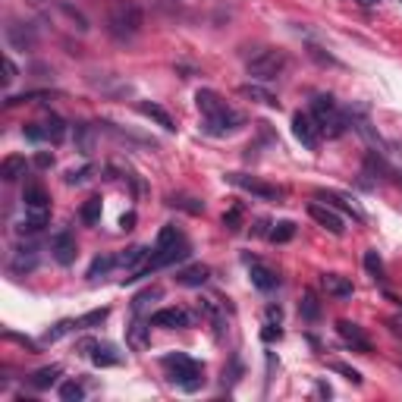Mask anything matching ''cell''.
I'll return each instance as SVG.
<instances>
[{"instance_id":"cell-1","label":"cell","mask_w":402,"mask_h":402,"mask_svg":"<svg viewBox=\"0 0 402 402\" xmlns=\"http://www.w3.org/2000/svg\"><path fill=\"white\" fill-rule=\"evenodd\" d=\"M195 104H199V110H201L204 132H211V136H233V132L242 126V114L233 110L217 91L201 89L199 94H195Z\"/></svg>"},{"instance_id":"cell-2","label":"cell","mask_w":402,"mask_h":402,"mask_svg":"<svg viewBox=\"0 0 402 402\" xmlns=\"http://www.w3.org/2000/svg\"><path fill=\"white\" fill-rule=\"evenodd\" d=\"M145 26V13L136 0H114L107 10V35L116 41H132Z\"/></svg>"},{"instance_id":"cell-3","label":"cell","mask_w":402,"mask_h":402,"mask_svg":"<svg viewBox=\"0 0 402 402\" xmlns=\"http://www.w3.org/2000/svg\"><path fill=\"white\" fill-rule=\"evenodd\" d=\"M161 365L170 371V381L176 383V387H183L186 393H195V390H199L201 383H204V368H201L195 358L183 356V352H173V356H164Z\"/></svg>"},{"instance_id":"cell-4","label":"cell","mask_w":402,"mask_h":402,"mask_svg":"<svg viewBox=\"0 0 402 402\" xmlns=\"http://www.w3.org/2000/svg\"><path fill=\"white\" fill-rule=\"evenodd\" d=\"M311 116L318 120L321 132H324L327 139H336L346 132V114H340V107H336V101L330 98V94H314L311 98Z\"/></svg>"},{"instance_id":"cell-5","label":"cell","mask_w":402,"mask_h":402,"mask_svg":"<svg viewBox=\"0 0 402 402\" xmlns=\"http://www.w3.org/2000/svg\"><path fill=\"white\" fill-rule=\"evenodd\" d=\"M246 69L255 82H273V79H280V73L286 69V54L283 51H258L255 57L248 60Z\"/></svg>"},{"instance_id":"cell-6","label":"cell","mask_w":402,"mask_h":402,"mask_svg":"<svg viewBox=\"0 0 402 402\" xmlns=\"http://www.w3.org/2000/svg\"><path fill=\"white\" fill-rule=\"evenodd\" d=\"M223 179H226L230 186L242 189V192H248V195H255V199H261V201H273V204H280V201H283V195H286L280 186L264 183V179L248 176V173H226Z\"/></svg>"},{"instance_id":"cell-7","label":"cell","mask_w":402,"mask_h":402,"mask_svg":"<svg viewBox=\"0 0 402 402\" xmlns=\"http://www.w3.org/2000/svg\"><path fill=\"white\" fill-rule=\"evenodd\" d=\"M293 136H296V141H302V148L318 151L324 132H321V126H318V120H314L311 114H296L293 116Z\"/></svg>"},{"instance_id":"cell-8","label":"cell","mask_w":402,"mask_h":402,"mask_svg":"<svg viewBox=\"0 0 402 402\" xmlns=\"http://www.w3.org/2000/svg\"><path fill=\"white\" fill-rule=\"evenodd\" d=\"M308 217H311L318 226H324L327 233H333V236H343V233H346V220L336 214V211L330 208L327 201H311V204H308Z\"/></svg>"},{"instance_id":"cell-9","label":"cell","mask_w":402,"mask_h":402,"mask_svg":"<svg viewBox=\"0 0 402 402\" xmlns=\"http://www.w3.org/2000/svg\"><path fill=\"white\" fill-rule=\"evenodd\" d=\"M4 35H6L10 51H31V47L38 44V31H35V26H29V22H10Z\"/></svg>"},{"instance_id":"cell-10","label":"cell","mask_w":402,"mask_h":402,"mask_svg":"<svg viewBox=\"0 0 402 402\" xmlns=\"http://www.w3.org/2000/svg\"><path fill=\"white\" fill-rule=\"evenodd\" d=\"M76 236L69 233V230H60V233H54L51 236V255H54V261H57L60 267H69L76 261Z\"/></svg>"},{"instance_id":"cell-11","label":"cell","mask_w":402,"mask_h":402,"mask_svg":"<svg viewBox=\"0 0 402 402\" xmlns=\"http://www.w3.org/2000/svg\"><path fill=\"white\" fill-rule=\"evenodd\" d=\"M246 264H248V277H251V286H255V289H261V293H271V289L280 286L277 271H271V267L261 264L258 258H246Z\"/></svg>"},{"instance_id":"cell-12","label":"cell","mask_w":402,"mask_h":402,"mask_svg":"<svg viewBox=\"0 0 402 402\" xmlns=\"http://www.w3.org/2000/svg\"><path fill=\"white\" fill-rule=\"evenodd\" d=\"M336 333H340V340L346 346H352L356 352H371V340H368L365 330H361L356 321H336Z\"/></svg>"},{"instance_id":"cell-13","label":"cell","mask_w":402,"mask_h":402,"mask_svg":"<svg viewBox=\"0 0 402 402\" xmlns=\"http://www.w3.org/2000/svg\"><path fill=\"white\" fill-rule=\"evenodd\" d=\"M151 324L154 327H164V330H183L192 324V318H189L186 308H161L151 314Z\"/></svg>"},{"instance_id":"cell-14","label":"cell","mask_w":402,"mask_h":402,"mask_svg":"<svg viewBox=\"0 0 402 402\" xmlns=\"http://www.w3.org/2000/svg\"><path fill=\"white\" fill-rule=\"evenodd\" d=\"M139 114L141 116H148L151 123H157L161 129H167V132H173L176 129V123H173V116L164 110L161 104H154V101H139Z\"/></svg>"},{"instance_id":"cell-15","label":"cell","mask_w":402,"mask_h":402,"mask_svg":"<svg viewBox=\"0 0 402 402\" xmlns=\"http://www.w3.org/2000/svg\"><path fill=\"white\" fill-rule=\"evenodd\" d=\"M91 361L98 368H116V365H123V352L114 343H98L91 352Z\"/></svg>"},{"instance_id":"cell-16","label":"cell","mask_w":402,"mask_h":402,"mask_svg":"<svg viewBox=\"0 0 402 402\" xmlns=\"http://www.w3.org/2000/svg\"><path fill=\"white\" fill-rule=\"evenodd\" d=\"M321 286H324L327 296H333V298H349L352 293H356L352 280L340 277V273H324V277H321Z\"/></svg>"},{"instance_id":"cell-17","label":"cell","mask_w":402,"mask_h":402,"mask_svg":"<svg viewBox=\"0 0 402 402\" xmlns=\"http://www.w3.org/2000/svg\"><path fill=\"white\" fill-rule=\"evenodd\" d=\"M13 273H31L38 267V248L35 246H22V248H16V255H13Z\"/></svg>"},{"instance_id":"cell-18","label":"cell","mask_w":402,"mask_h":402,"mask_svg":"<svg viewBox=\"0 0 402 402\" xmlns=\"http://www.w3.org/2000/svg\"><path fill=\"white\" fill-rule=\"evenodd\" d=\"M29 170V161L22 154H10L4 157V164H0V176H4V183H16V179H22Z\"/></svg>"},{"instance_id":"cell-19","label":"cell","mask_w":402,"mask_h":402,"mask_svg":"<svg viewBox=\"0 0 402 402\" xmlns=\"http://www.w3.org/2000/svg\"><path fill=\"white\" fill-rule=\"evenodd\" d=\"M22 204H26V211H51V199H47V192L41 186L29 183L22 189Z\"/></svg>"},{"instance_id":"cell-20","label":"cell","mask_w":402,"mask_h":402,"mask_svg":"<svg viewBox=\"0 0 402 402\" xmlns=\"http://www.w3.org/2000/svg\"><path fill=\"white\" fill-rule=\"evenodd\" d=\"M211 277V271L204 264H192V267H186V271H179L176 273V283L179 286H204Z\"/></svg>"},{"instance_id":"cell-21","label":"cell","mask_w":402,"mask_h":402,"mask_svg":"<svg viewBox=\"0 0 402 402\" xmlns=\"http://www.w3.org/2000/svg\"><path fill=\"white\" fill-rule=\"evenodd\" d=\"M47 220H51V211H26V220H22L16 230L22 236H31V233H41L47 226Z\"/></svg>"},{"instance_id":"cell-22","label":"cell","mask_w":402,"mask_h":402,"mask_svg":"<svg viewBox=\"0 0 402 402\" xmlns=\"http://www.w3.org/2000/svg\"><path fill=\"white\" fill-rule=\"evenodd\" d=\"M57 381H60V368H57V365L41 368V371H35V374L29 377V383H31L35 390H51Z\"/></svg>"},{"instance_id":"cell-23","label":"cell","mask_w":402,"mask_h":402,"mask_svg":"<svg viewBox=\"0 0 402 402\" xmlns=\"http://www.w3.org/2000/svg\"><path fill=\"white\" fill-rule=\"evenodd\" d=\"M239 94H242V98L258 101V104H264V107H277V104H280V101L273 98V94L267 91V89H261V85H251V82H248V85H242Z\"/></svg>"},{"instance_id":"cell-24","label":"cell","mask_w":402,"mask_h":402,"mask_svg":"<svg viewBox=\"0 0 402 402\" xmlns=\"http://www.w3.org/2000/svg\"><path fill=\"white\" fill-rule=\"evenodd\" d=\"M298 314H302L305 321H318L321 318V302H318V296H314L311 289H305L302 298H298Z\"/></svg>"},{"instance_id":"cell-25","label":"cell","mask_w":402,"mask_h":402,"mask_svg":"<svg viewBox=\"0 0 402 402\" xmlns=\"http://www.w3.org/2000/svg\"><path fill=\"white\" fill-rule=\"evenodd\" d=\"M76 151H82L85 157L94 151V129L89 123H76Z\"/></svg>"},{"instance_id":"cell-26","label":"cell","mask_w":402,"mask_h":402,"mask_svg":"<svg viewBox=\"0 0 402 402\" xmlns=\"http://www.w3.org/2000/svg\"><path fill=\"white\" fill-rule=\"evenodd\" d=\"M318 201H330V204H336V208H343V211H349L356 220H365V214L352 204L349 199H343V195H336V192H318Z\"/></svg>"},{"instance_id":"cell-27","label":"cell","mask_w":402,"mask_h":402,"mask_svg":"<svg viewBox=\"0 0 402 402\" xmlns=\"http://www.w3.org/2000/svg\"><path fill=\"white\" fill-rule=\"evenodd\" d=\"M116 264H120V258H114V255H101V258H94L91 267H89V280L104 277V273H110Z\"/></svg>"},{"instance_id":"cell-28","label":"cell","mask_w":402,"mask_h":402,"mask_svg":"<svg viewBox=\"0 0 402 402\" xmlns=\"http://www.w3.org/2000/svg\"><path fill=\"white\" fill-rule=\"evenodd\" d=\"M73 330H79V321H69V318H66V321H57V324H54V327L41 336V343H57V340H63L66 333H73Z\"/></svg>"},{"instance_id":"cell-29","label":"cell","mask_w":402,"mask_h":402,"mask_svg":"<svg viewBox=\"0 0 402 402\" xmlns=\"http://www.w3.org/2000/svg\"><path fill=\"white\" fill-rule=\"evenodd\" d=\"M167 204L170 208H183V211H189V214H201L204 211V204L199 199H189V195H170Z\"/></svg>"},{"instance_id":"cell-30","label":"cell","mask_w":402,"mask_h":402,"mask_svg":"<svg viewBox=\"0 0 402 402\" xmlns=\"http://www.w3.org/2000/svg\"><path fill=\"white\" fill-rule=\"evenodd\" d=\"M44 129H47V141H54V145H60L63 136H66V123H63L60 116H47Z\"/></svg>"},{"instance_id":"cell-31","label":"cell","mask_w":402,"mask_h":402,"mask_svg":"<svg viewBox=\"0 0 402 402\" xmlns=\"http://www.w3.org/2000/svg\"><path fill=\"white\" fill-rule=\"evenodd\" d=\"M183 239H186V236L179 233L173 223H167L161 233H157V242H154V246H157V248H164V246H176V242H183Z\"/></svg>"},{"instance_id":"cell-32","label":"cell","mask_w":402,"mask_h":402,"mask_svg":"<svg viewBox=\"0 0 402 402\" xmlns=\"http://www.w3.org/2000/svg\"><path fill=\"white\" fill-rule=\"evenodd\" d=\"M148 330H151V327H145L141 321H136V324L129 327V346H132V349H145V346H148Z\"/></svg>"},{"instance_id":"cell-33","label":"cell","mask_w":402,"mask_h":402,"mask_svg":"<svg viewBox=\"0 0 402 402\" xmlns=\"http://www.w3.org/2000/svg\"><path fill=\"white\" fill-rule=\"evenodd\" d=\"M161 298V286H148V289H141V293L132 298V311H141L145 305H151V302H157Z\"/></svg>"},{"instance_id":"cell-34","label":"cell","mask_w":402,"mask_h":402,"mask_svg":"<svg viewBox=\"0 0 402 402\" xmlns=\"http://www.w3.org/2000/svg\"><path fill=\"white\" fill-rule=\"evenodd\" d=\"M365 271L371 273L374 280H383V261H381V255H377L374 248L365 251Z\"/></svg>"},{"instance_id":"cell-35","label":"cell","mask_w":402,"mask_h":402,"mask_svg":"<svg viewBox=\"0 0 402 402\" xmlns=\"http://www.w3.org/2000/svg\"><path fill=\"white\" fill-rule=\"evenodd\" d=\"M60 399H63V402H82V399H85L82 383L66 381V383H63V387H60Z\"/></svg>"},{"instance_id":"cell-36","label":"cell","mask_w":402,"mask_h":402,"mask_svg":"<svg viewBox=\"0 0 402 402\" xmlns=\"http://www.w3.org/2000/svg\"><path fill=\"white\" fill-rule=\"evenodd\" d=\"M79 217L85 220V223H98L101 220V199H89L82 204V211H79Z\"/></svg>"},{"instance_id":"cell-37","label":"cell","mask_w":402,"mask_h":402,"mask_svg":"<svg viewBox=\"0 0 402 402\" xmlns=\"http://www.w3.org/2000/svg\"><path fill=\"white\" fill-rule=\"evenodd\" d=\"M293 236H296V223H293V220H283V223H277L271 230V239L273 242H289Z\"/></svg>"},{"instance_id":"cell-38","label":"cell","mask_w":402,"mask_h":402,"mask_svg":"<svg viewBox=\"0 0 402 402\" xmlns=\"http://www.w3.org/2000/svg\"><path fill=\"white\" fill-rule=\"evenodd\" d=\"M22 136L38 145V141H47V129H44V123H26L22 126Z\"/></svg>"},{"instance_id":"cell-39","label":"cell","mask_w":402,"mask_h":402,"mask_svg":"<svg viewBox=\"0 0 402 402\" xmlns=\"http://www.w3.org/2000/svg\"><path fill=\"white\" fill-rule=\"evenodd\" d=\"M91 173H94L91 164H85L82 170H69V173H66V186H82V183H89Z\"/></svg>"},{"instance_id":"cell-40","label":"cell","mask_w":402,"mask_h":402,"mask_svg":"<svg viewBox=\"0 0 402 402\" xmlns=\"http://www.w3.org/2000/svg\"><path fill=\"white\" fill-rule=\"evenodd\" d=\"M44 98H51V94H47V91H26V94H13V98H6L4 104L13 107V104H26V101H44Z\"/></svg>"},{"instance_id":"cell-41","label":"cell","mask_w":402,"mask_h":402,"mask_svg":"<svg viewBox=\"0 0 402 402\" xmlns=\"http://www.w3.org/2000/svg\"><path fill=\"white\" fill-rule=\"evenodd\" d=\"M223 226L226 230H239L242 226V204H233L230 211L223 214Z\"/></svg>"},{"instance_id":"cell-42","label":"cell","mask_w":402,"mask_h":402,"mask_svg":"<svg viewBox=\"0 0 402 402\" xmlns=\"http://www.w3.org/2000/svg\"><path fill=\"white\" fill-rule=\"evenodd\" d=\"M107 308H98V311H89L85 318H79V330L82 327H94V324H101V321H107Z\"/></svg>"},{"instance_id":"cell-43","label":"cell","mask_w":402,"mask_h":402,"mask_svg":"<svg viewBox=\"0 0 402 402\" xmlns=\"http://www.w3.org/2000/svg\"><path fill=\"white\" fill-rule=\"evenodd\" d=\"M333 371H340V374L346 377V381H349V383H356V387L361 383V374L356 371V368H349V365H340V361H336V365H333Z\"/></svg>"},{"instance_id":"cell-44","label":"cell","mask_w":402,"mask_h":402,"mask_svg":"<svg viewBox=\"0 0 402 402\" xmlns=\"http://www.w3.org/2000/svg\"><path fill=\"white\" fill-rule=\"evenodd\" d=\"M261 340H264V343L280 340V324H271V321H267V324H264V330H261Z\"/></svg>"},{"instance_id":"cell-45","label":"cell","mask_w":402,"mask_h":402,"mask_svg":"<svg viewBox=\"0 0 402 402\" xmlns=\"http://www.w3.org/2000/svg\"><path fill=\"white\" fill-rule=\"evenodd\" d=\"M4 73H6V76H4V85H13V82H16V76H19V69H16V63H13L10 57L4 60Z\"/></svg>"},{"instance_id":"cell-46","label":"cell","mask_w":402,"mask_h":402,"mask_svg":"<svg viewBox=\"0 0 402 402\" xmlns=\"http://www.w3.org/2000/svg\"><path fill=\"white\" fill-rule=\"evenodd\" d=\"M308 54L314 60H321V63H330V66H336V60L330 57V54H321V47H308Z\"/></svg>"},{"instance_id":"cell-47","label":"cell","mask_w":402,"mask_h":402,"mask_svg":"<svg viewBox=\"0 0 402 402\" xmlns=\"http://www.w3.org/2000/svg\"><path fill=\"white\" fill-rule=\"evenodd\" d=\"M280 318H283V311L277 305H271V308H267V321H271V324H280Z\"/></svg>"},{"instance_id":"cell-48","label":"cell","mask_w":402,"mask_h":402,"mask_svg":"<svg viewBox=\"0 0 402 402\" xmlns=\"http://www.w3.org/2000/svg\"><path fill=\"white\" fill-rule=\"evenodd\" d=\"M35 164H38V167H51V164H54V154H38Z\"/></svg>"},{"instance_id":"cell-49","label":"cell","mask_w":402,"mask_h":402,"mask_svg":"<svg viewBox=\"0 0 402 402\" xmlns=\"http://www.w3.org/2000/svg\"><path fill=\"white\" fill-rule=\"evenodd\" d=\"M132 223H136V214H132V211H129V214H123L120 226H123V230H132Z\"/></svg>"},{"instance_id":"cell-50","label":"cell","mask_w":402,"mask_h":402,"mask_svg":"<svg viewBox=\"0 0 402 402\" xmlns=\"http://www.w3.org/2000/svg\"><path fill=\"white\" fill-rule=\"evenodd\" d=\"M399 324H402V318H399Z\"/></svg>"}]
</instances>
